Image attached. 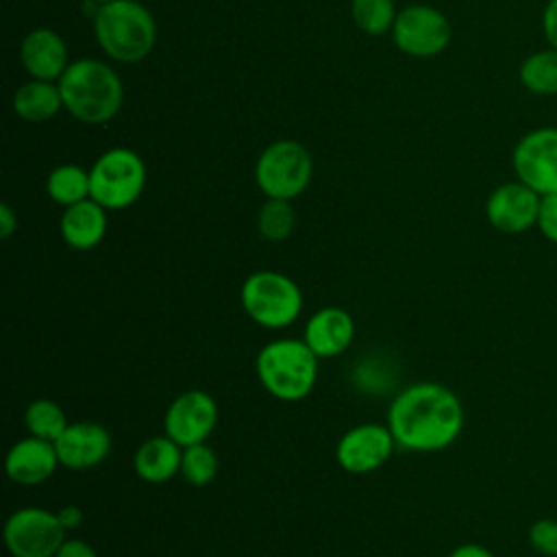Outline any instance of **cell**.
I'll list each match as a JSON object with an SVG mask.
<instances>
[{"label": "cell", "mask_w": 557, "mask_h": 557, "mask_svg": "<svg viewBox=\"0 0 557 557\" xmlns=\"http://www.w3.org/2000/svg\"><path fill=\"white\" fill-rule=\"evenodd\" d=\"M63 107L81 122L102 124L115 117L124 89L120 76L96 59H78L59 78Z\"/></svg>", "instance_id": "7a4b0ae2"}, {"label": "cell", "mask_w": 557, "mask_h": 557, "mask_svg": "<svg viewBox=\"0 0 557 557\" xmlns=\"http://www.w3.org/2000/svg\"><path fill=\"white\" fill-rule=\"evenodd\" d=\"M350 13L357 28L372 37L389 30L398 15L394 9V0H352Z\"/></svg>", "instance_id": "d4e9b609"}, {"label": "cell", "mask_w": 557, "mask_h": 557, "mask_svg": "<svg viewBox=\"0 0 557 557\" xmlns=\"http://www.w3.org/2000/svg\"><path fill=\"white\" fill-rule=\"evenodd\" d=\"M318 359L320 357L305 344V339L283 337L259 350L255 370L270 396L283 403H298L315 387Z\"/></svg>", "instance_id": "3957f363"}, {"label": "cell", "mask_w": 557, "mask_h": 557, "mask_svg": "<svg viewBox=\"0 0 557 557\" xmlns=\"http://www.w3.org/2000/svg\"><path fill=\"white\" fill-rule=\"evenodd\" d=\"M46 191L54 202H59L63 207L87 200V198H91L89 196L91 194L89 172H85L81 165H74V163L59 165L48 174Z\"/></svg>", "instance_id": "44dd1931"}, {"label": "cell", "mask_w": 557, "mask_h": 557, "mask_svg": "<svg viewBox=\"0 0 557 557\" xmlns=\"http://www.w3.org/2000/svg\"><path fill=\"white\" fill-rule=\"evenodd\" d=\"M61 107V89L50 81L33 78L30 83H24L13 96V109L24 122H46L54 117Z\"/></svg>", "instance_id": "ffe728a7"}, {"label": "cell", "mask_w": 557, "mask_h": 557, "mask_svg": "<svg viewBox=\"0 0 557 557\" xmlns=\"http://www.w3.org/2000/svg\"><path fill=\"white\" fill-rule=\"evenodd\" d=\"M183 446L172 437L152 435L139 444L133 455V470L146 483H168L176 474H181Z\"/></svg>", "instance_id": "d6986e66"}, {"label": "cell", "mask_w": 557, "mask_h": 557, "mask_svg": "<svg viewBox=\"0 0 557 557\" xmlns=\"http://www.w3.org/2000/svg\"><path fill=\"white\" fill-rule=\"evenodd\" d=\"M394 44L409 57H435L446 50L453 37L448 17L429 4L405 7L392 26Z\"/></svg>", "instance_id": "9c48e42d"}, {"label": "cell", "mask_w": 557, "mask_h": 557, "mask_svg": "<svg viewBox=\"0 0 557 557\" xmlns=\"http://www.w3.org/2000/svg\"><path fill=\"white\" fill-rule=\"evenodd\" d=\"M396 446L398 444L387 424L363 422L339 437L335 459L339 468L350 474H368L385 466Z\"/></svg>", "instance_id": "8fae6325"}, {"label": "cell", "mask_w": 557, "mask_h": 557, "mask_svg": "<svg viewBox=\"0 0 557 557\" xmlns=\"http://www.w3.org/2000/svg\"><path fill=\"white\" fill-rule=\"evenodd\" d=\"M94 30L100 48L122 63L146 59L157 41L154 17L137 0H113L98 7Z\"/></svg>", "instance_id": "277c9868"}, {"label": "cell", "mask_w": 557, "mask_h": 557, "mask_svg": "<svg viewBox=\"0 0 557 557\" xmlns=\"http://www.w3.org/2000/svg\"><path fill=\"white\" fill-rule=\"evenodd\" d=\"M529 544L537 555L557 557V520L555 518H537L529 527Z\"/></svg>", "instance_id": "4316f807"}, {"label": "cell", "mask_w": 557, "mask_h": 557, "mask_svg": "<svg viewBox=\"0 0 557 557\" xmlns=\"http://www.w3.org/2000/svg\"><path fill=\"white\" fill-rule=\"evenodd\" d=\"M59 466L54 444L35 435L17 440L4 459L7 476L17 485H39L48 481Z\"/></svg>", "instance_id": "9a60e30c"}, {"label": "cell", "mask_w": 557, "mask_h": 557, "mask_svg": "<svg viewBox=\"0 0 557 557\" xmlns=\"http://www.w3.org/2000/svg\"><path fill=\"white\" fill-rule=\"evenodd\" d=\"M218 474V455L205 442L183 448L181 476L196 487L209 485Z\"/></svg>", "instance_id": "484cf974"}, {"label": "cell", "mask_w": 557, "mask_h": 557, "mask_svg": "<svg viewBox=\"0 0 557 557\" xmlns=\"http://www.w3.org/2000/svg\"><path fill=\"white\" fill-rule=\"evenodd\" d=\"M448 557H494V553L490 548H485L483 544H476V542H466V544H459L450 550Z\"/></svg>", "instance_id": "1f68e13d"}, {"label": "cell", "mask_w": 557, "mask_h": 557, "mask_svg": "<svg viewBox=\"0 0 557 557\" xmlns=\"http://www.w3.org/2000/svg\"><path fill=\"white\" fill-rule=\"evenodd\" d=\"M24 424L28 435L48 440V442H57L61 437V433L67 429V416L63 411V407L50 398H37L33 403H28L26 411H24Z\"/></svg>", "instance_id": "603a6c76"}, {"label": "cell", "mask_w": 557, "mask_h": 557, "mask_svg": "<svg viewBox=\"0 0 557 557\" xmlns=\"http://www.w3.org/2000/svg\"><path fill=\"white\" fill-rule=\"evenodd\" d=\"M57 518L59 522L63 524L65 531H72L76 527H81L83 522V509L78 505H63L59 511H57Z\"/></svg>", "instance_id": "4dcf8cb0"}, {"label": "cell", "mask_w": 557, "mask_h": 557, "mask_svg": "<svg viewBox=\"0 0 557 557\" xmlns=\"http://www.w3.org/2000/svg\"><path fill=\"white\" fill-rule=\"evenodd\" d=\"M302 339L320 359L337 357L355 339L352 315L342 307H322L305 322Z\"/></svg>", "instance_id": "2e32d148"}, {"label": "cell", "mask_w": 557, "mask_h": 557, "mask_svg": "<svg viewBox=\"0 0 557 557\" xmlns=\"http://www.w3.org/2000/svg\"><path fill=\"white\" fill-rule=\"evenodd\" d=\"M91 198L104 209H126L144 191L146 165L131 148H111L89 170Z\"/></svg>", "instance_id": "8992f818"}, {"label": "cell", "mask_w": 557, "mask_h": 557, "mask_svg": "<svg viewBox=\"0 0 557 557\" xmlns=\"http://www.w3.org/2000/svg\"><path fill=\"white\" fill-rule=\"evenodd\" d=\"M540 198L537 191L520 181L503 183L485 202L487 222L505 235H520L537 224Z\"/></svg>", "instance_id": "4fadbf2b"}, {"label": "cell", "mask_w": 557, "mask_h": 557, "mask_svg": "<svg viewBox=\"0 0 557 557\" xmlns=\"http://www.w3.org/2000/svg\"><path fill=\"white\" fill-rule=\"evenodd\" d=\"M313 174V161L307 148L292 139L270 144L255 165V181L268 198L292 200L300 196Z\"/></svg>", "instance_id": "52a82bcc"}, {"label": "cell", "mask_w": 557, "mask_h": 557, "mask_svg": "<svg viewBox=\"0 0 557 557\" xmlns=\"http://www.w3.org/2000/svg\"><path fill=\"white\" fill-rule=\"evenodd\" d=\"M535 226L548 242L557 244V191L540 198V211H537Z\"/></svg>", "instance_id": "83f0119b"}, {"label": "cell", "mask_w": 557, "mask_h": 557, "mask_svg": "<svg viewBox=\"0 0 557 557\" xmlns=\"http://www.w3.org/2000/svg\"><path fill=\"white\" fill-rule=\"evenodd\" d=\"M54 448L63 468L91 470L109 457L111 435L98 422H70L61 437L54 442Z\"/></svg>", "instance_id": "5bb4252c"}, {"label": "cell", "mask_w": 557, "mask_h": 557, "mask_svg": "<svg viewBox=\"0 0 557 557\" xmlns=\"http://www.w3.org/2000/svg\"><path fill=\"white\" fill-rule=\"evenodd\" d=\"M520 83L537 96H557V50L546 48L529 54L520 65Z\"/></svg>", "instance_id": "7402d4cb"}, {"label": "cell", "mask_w": 557, "mask_h": 557, "mask_svg": "<svg viewBox=\"0 0 557 557\" xmlns=\"http://www.w3.org/2000/svg\"><path fill=\"white\" fill-rule=\"evenodd\" d=\"M15 228H17V215H15V211H13L7 202H2V205H0V235L7 239V237L13 235Z\"/></svg>", "instance_id": "d6a6232c"}, {"label": "cell", "mask_w": 557, "mask_h": 557, "mask_svg": "<svg viewBox=\"0 0 557 557\" xmlns=\"http://www.w3.org/2000/svg\"><path fill=\"white\" fill-rule=\"evenodd\" d=\"M520 183L540 196L557 191V128L542 126L520 137L511 154Z\"/></svg>", "instance_id": "30bf717a"}, {"label": "cell", "mask_w": 557, "mask_h": 557, "mask_svg": "<svg viewBox=\"0 0 557 557\" xmlns=\"http://www.w3.org/2000/svg\"><path fill=\"white\" fill-rule=\"evenodd\" d=\"M294 226H296V211L289 200L268 198L265 205L259 209L257 228L263 239L283 242L294 233Z\"/></svg>", "instance_id": "cb8c5ba5"}, {"label": "cell", "mask_w": 557, "mask_h": 557, "mask_svg": "<svg viewBox=\"0 0 557 557\" xmlns=\"http://www.w3.org/2000/svg\"><path fill=\"white\" fill-rule=\"evenodd\" d=\"M239 300L252 322L272 331L294 324L305 302L298 283L274 270H259L246 276Z\"/></svg>", "instance_id": "5b68a950"}, {"label": "cell", "mask_w": 557, "mask_h": 557, "mask_svg": "<svg viewBox=\"0 0 557 557\" xmlns=\"http://www.w3.org/2000/svg\"><path fill=\"white\" fill-rule=\"evenodd\" d=\"M218 424V405L202 389L181 392L163 416V433L176 444L191 446L205 442Z\"/></svg>", "instance_id": "7c38bea8"}, {"label": "cell", "mask_w": 557, "mask_h": 557, "mask_svg": "<svg viewBox=\"0 0 557 557\" xmlns=\"http://www.w3.org/2000/svg\"><path fill=\"white\" fill-rule=\"evenodd\" d=\"M94 4H98V7H102V4H109V2H113V0H91Z\"/></svg>", "instance_id": "836d02e7"}, {"label": "cell", "mask_w": 557, "mask_h": 557, "mask_svg": "<svg viewBox=\"0 0 557 557\" xmlns=\"http://www.w3.org/2000/svg\"><path fill=\"white\" fill-rule=\"evenodd\" d=\"M26 72L37 81H54L67 70V46L59 33L50 28L30 30L20 46Z\"/></svg>", "instance_id": "e0dca14e"}, {"label": "cell", "mask_w": 557, "mask_h": 557, "mask_svg": "<svg viewBox=\"0 0 557 557\" xmlns=\"http://www.w3.org/2000/svg\"><path fill=\"white\" fill-rule=\"evenodd\" d=\"M2 535L13 557H54L67 540L57 511L44 507L15 509L4 522Z\"/></svg>", "instance_id": "ba28073f"}, {"label": "cell", "mask_w": 557, "mask_h": 557, "mask_svg": "<svg viewBox=\"0 0 557 557\" xmlns=\"http://www.w3.org/2000/svg\"><path fill=\"white\" fill-rule=\"evenodd\" d=\"M59 231L63 242L74 250H91L96 248L107 233V209L98 205L94 198L81 200L76 205L65 207Z\"/></svg>", "instance_id": "ac0fdd59"}, {"label": "cell", "mask_w": 557, "mask_h": 557, "mask_svg": "<svg viewBox=\"0 0 557 557\" xmlns=\"http://www.w3.org/2000/svg\"><path fill=\"white\" fill-rule=\"evenodd\" d=\"M54 557H98L94 546L87 544L85 540L78 537H70L61 544V548L54 553Z\"/></svg>", "instance_id": "f546056e"}, {"label": "cell", "mask_w": 557, "mask_h": 557, "mask_svg": "<svg viewBox=\"0 0 557 557\" xmlns=\"http://www.w3.org/2000/svg\"><path fill=\"white\" fill-rule=\"evenodd\" d=\"M459 396L435 381H420L400 389L387 409V426L396 444L411 453L448 448L463 429Z\"/></svg>", "instance_id": "6da1fadb"}, {"label": "cell", "mask_w": 557, "mask_h": 557, "mask_svg": "<svg viewBox=\"0 0 557 557\" xmlns=\"http://www.w3.org/2000/svg\"><path fill=\"white\" fill-rule=\"evenodd\" d=\"M542 30L550 48L557 50V0H548L542 13Z\"/></svg>", "instance_id": "f1b7e54d"}]
</instances>
